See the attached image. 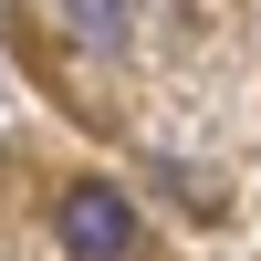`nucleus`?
Returning a JSON list of instances; mask_svg holds the SVG:
<instances>
[{
  "mask_svg": "<svg viewBox=\"0 0 261 261\" xmlns=\"http://www.w3.org/2000/svg\"><path fill=\"white\" fill-rule=\"evenodd\" d=\"M63 251H73V261H125V251H136L125 188H105V178H73V188H63Z\"/></svg>",
  "mask_w": 261,
  "mask_h": 261,
  "instance_id": "1",
  "label": "nucleus"
},
{
  "mask_svg": "<svg viewBox=\"0 0 261 261\" xmlns=\"http://www.w3.org/2000/svg\"><path fill=\"white\" fill-rule=\"evenodd\" d=\"M63 32H73V42H105V53H115L136 21H125V11H63Z\"/></svg>",
  "mask_w": 261,
  "mask_h": 261,
  "instance_id": "2",
  "label": "nucleus"
}]
</instances>
